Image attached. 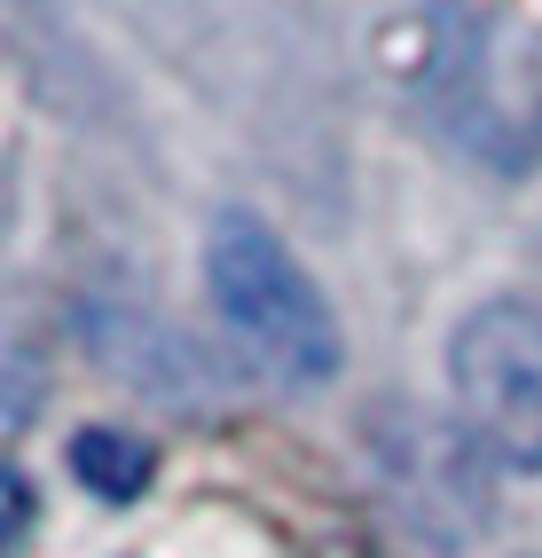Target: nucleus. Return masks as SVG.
I'll list each match as a JSON object with an SVG mask.
<instances>
[{
	"mask_svg": "<svg viewBox=\"0 0 542 558\" xmlns=\"http://www.w3.org/2000/svg\"><path fill=\"white\" fill-rule=\"evenodd\" d=\"M71 472H79L102 504H134L150 488V472H158V449L141 433H126V425H79L71 433Z\"/></svg>",
	"mask_w": 542,
	"mask_h": 558,
	"instance_id": "nucleus-3",
	"label": "nucleus"
},
{
	"mask_svg": "<svg viewBox=\"0 0 542 558\" xmlns=\"http://www.w3.org/2000/svg\"><path fill=\"white\" fill-rule=\"evenodd\" d=\"M448 386L464 440L480 457L542 472V307L527 300H488L456 323L448 339Z\"/></svg>",
	"mask_w": 542,
	"mask_h": 558,
	"instance_id": "nucleus-2",
	"label": "nucleus"
},
{
	"mask_svg": "<svg viewBox=\"0 0 542 558\" xmlns=\"http://www.w3.org/2000/svg\"><path fill=\"white\" fill-rule=\"evenodd\" d=\"M205 291L236 347L268 369L275 386H331L346 369V330L322 300V283L299 268V252L283 244L260 213H221L205 236Z\"/></svg>",
	"mask_w": 542,
	"mask_h": 558,
	"instance_id": "nucleus-1",
	"label": "nucleus"
}]
</instances>
